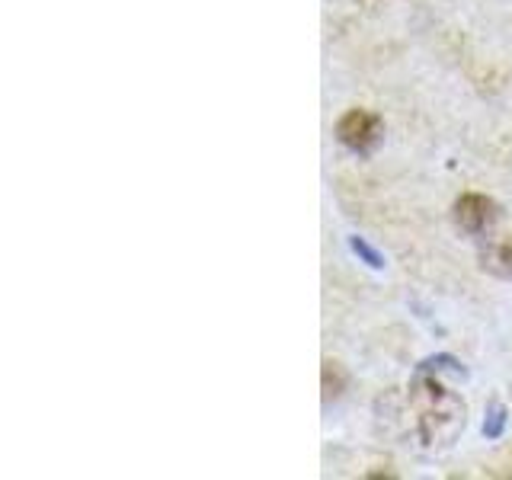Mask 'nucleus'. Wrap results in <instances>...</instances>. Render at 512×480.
<instances>
[{"instance_id": "f257e3e1", "label": "nucleus", "mask_w": 512, "mask_h": 480, "mask_svg": "<svg viewBox=\"0 0 512 480\" xmlns=\"http://www.w3.org/2000/svg\"><path fill=\"white\" fill-rule=\"evenodd\" d=\"M336 138H340L349 151L368 154L381 141V119L375 116V112L349 109L346 116L336 122Z\"/></svg>"}, {"instance_id": "f03ea898", "label": "nucleus", "mask_w": 512, "mask_h": 480, "mask_svg": "<svg viewBox=\"0 0 512 480\" xmlns=\"http://www.w3.org/2000/svg\"><path fill=\"white\" fill-rule=\"evenodd\" d=\"M500 212H496V202L487 199V196H477V192H468V196H461L455 202V224L464 231V234H487Z\"/></svg>"}, {"instance_id": "7ed1b4c3", "label": "nucleus", "mask_w": 512, "mask_h": 480, "mask_svg": "<svg viewBox=\"0 0 512 480\" xmlns=\"http://www.w3.org/2000/svg\"><path fill=\"white\" fill-rule=\"evenodd\" d=\"M484 269L496 272V276L512 279V240H506V244H496V247L487 250V256H484Z\"/></svg>"}, {"instance_id": "20e7f679", "label": "nucleus", "mask_w": 512, "mask_h": 480, "mask_svg": "<svg viewBox=\"0 0 512 480\" xmlns=\"http://www.w3.org/2000/svg\"><path fill=\"white\" fill-rule=\"evenodd\" d=\"M506 429V407L503 404H490L487 420H484V436L487 439H500Z\"/></svg>"}, {"instance_id": "39448f33", "label": "nucleus", "mask_w": 512, "mask_h": 480, "mask_svg": "<svg viewBox=\"0 0 512 480\" xmlns=\"http://www.w3.org/2000/svg\"><path fill=\"white\" fill-rule=\"evenodd\" d=\"M349 247H352V253L359 256V260H365L372 269H384V256L372 244H365L362 237H349Z\"/></svg>"}]
</instances>
